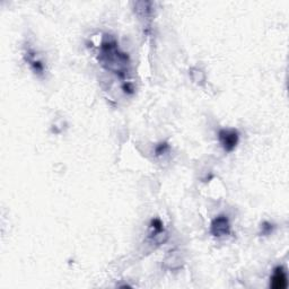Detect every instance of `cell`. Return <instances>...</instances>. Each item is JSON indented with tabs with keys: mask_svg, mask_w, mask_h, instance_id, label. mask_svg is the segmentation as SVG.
<instances>
[{
	"mask_svg": "<svg viewBox=\"0 0 289 289\" xmlns=\"http://www.w3.org/2000/svg\"><path fill=\"white\" fill-rule=\"evenodd\" d=\"M210 232L215 237H224L230 234V224L227 216L221 215L216 217L210 226Z\"/></svg>",
	"mask_w": 289,
	"mask_h": 289,
	"instance_id": "3957f363",
	"label": "cell"
},
{
	"mask_svg": "<svg viewBox=\"0 0 289 289\" xmlns=\"http://www.w3.org/2000/svg\"><path fill=\"white\" fill-rule=\"evenodd\" d=\"M273 228H275V226H273L271 223H268V222L262 223L261 234L262 235H270L273 232Z\"/></svg>",
	"mask_w": 289,
	"mask_h": 289,
	"instance_id": "52a82bcc",
	"label": "cell"
},
{
	"mask_svg": "<svg viewBox=\"0 0 289 289\" xmlns=\"http://www.w3.org/2000/svg\"><path fill=\"white\" fill-rule=\"evenodd\" d=\"M25 57H26V61H28L29 64L31 65V68L33 69V71L37 75H43L44 64H42V61L40 59H37L34 50L29 49L28 51H26Z\"/></svg>",
	"mask_w": 289,
	"mask_h": 289,
	"instance_id": "8992f818",
	"label": "cell"
},
{
	"mask_svg": "<svg viewBox=\"0 0 289 289\" xmlns=\"http://www.w3.org/2000/svg\"><path fill=\"white\" fill-rule=\"evenodd\" d=\"M150 229H152L150 237H152L154 241L157 243H164L166 241L167 234L164 230L163 223H161L160 219H153L152 223H150Z\"/></svg>",
	"mask_w": 289,
	"mask_h": 289,
	"instance_id": "5b68a950",
	"label": "cell"
},
{
	"mask_svg": "<svg viewBox=\"0 0 289 289\" xmlns=\"http://www.w3.org/2000/svg\"><path fill=\"white\" fill-rule=\"evenodd\" d=\"M288 286L287 275L284 267H277L270 278V287L273 289H285Z\"/></svg>",
	"mask_w": 289,
	"mask_h": 289,
	"instance_id": "277c9868",
	"label": "cell"
},
{
	"mask_svg": "<svg viewBox=\"0 0 289 289\" xmlns=\"http://www.w3.org/2000/svg\"><path fill=\"white\" fill-rule=\"evenodd\" d=\"M98 61L104 68L112 71L120 78H125L128 75L130 67L129 57L119 49L117 41L113 38H106L102 42Z\"/></svg>",
	"mask_w": 289,
	"mask_h": 289,
	"instance_id": "6da1fadb",
	"label": "cell"
},
{
	"mask_svg": "<svg viewBox=\"0 0 289 289\" xmlns=\"http://www.w3.org/2000/svg\"><path fill=\"white\" fill-rule=\"evenodd\" d=\"M218 139L225 152L230 153L236 148L240 141V133L236 129H221L218 132Z\"/></svg>",
	"mask_w": 289,
	"mask_h": 289,
	"instance_id": "7a4b0ae2",
	"label": "cell"
},
{
	"mask_svg": "<svg viewBox=\"0 0 289 289\" xmlns=\"http://www.w3.org/2000/svg\"><path fill=\"white\" fill-rule=\"evenodd\" d=\"M168 145L166 144V142H161V144L157 145L156 148H155V155L156 156H161V155H164L165 153L167 152L168 150Z\"/></svg>",
	"mask_w": 289,
	"mask_h": 289,
	"instance_id": "ba28073f",
	"label": "cell"
},
{
	"mask_svg": "<svg viewBox=\"0 0 289 289\" xmlns=\"http://www.w3.org/2000/svg\"><path fill=\"white\" fill-rule=\"evenodd\" d=\"M123 91L125 92H128V93H133V87L132 85H131L130 83H126L125 85H123Z\"/></svg>",
	"mask_w": 289,
	"mask_h": 289,
	"instance_id": "9c48e42d",
	"label": "cell"
}]
</instances>
